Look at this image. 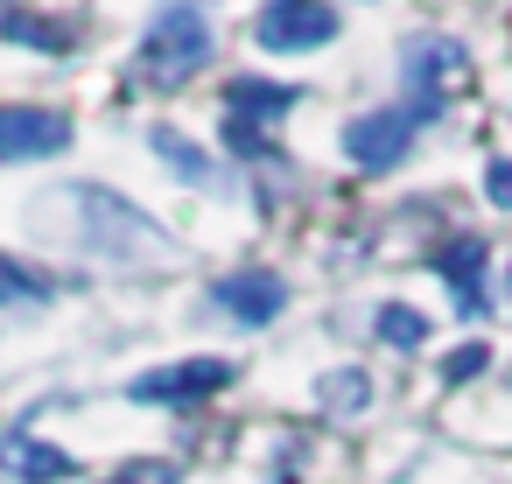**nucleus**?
Masks as SVG:
<instances>
[{
  "label": "nucleus",
  "instance_id": "nucleus-7",
  "mask_svg": "<svg viewBox=\"0 0 512 484\" xmlns=\"http://www.w3.org/2000/svg\"><path fill=\"white\" fill-rule=\"evenodd\" d=\"M218 386H232V358H176V365H155V372H141L127 393L141 400V407H197V400H211Z\"/></svg>",
  "mask_w": 512,
  "mask_h": 484
},
{
  "label": "nucleus",
  "instance_id": "nucleus-16",
  "mask_svg": "<svg viewBox=\"0 0 512 484\" xmlns=\"http://www.w3.org/2000/svg\"><path fill=\"white\" fill-rule=\"evenodd\" d=\"M0 36L8 43H29V50H71V29H57V22H43V15H0Z\"/></svg>",
  "mask_w": 512,
  "mask_h": 484
},
{
  "label": "nucleus",
  "instance_id": "nucleus-9",
  "mask_svg": "<svg viewBox=\"0 0 512 484\" xmlns=\"http://www.w3.org/2000/svg\"><path fill=\"white\" fill-rule=\"evenodd\" d=\"M71 148V113L57 106H0V162H50Z\"/></svg>",
  "mask_w": 512,
  "mask_h": 484
},
{
  "label": "nucleus",
  "instance_id": "nucleus-6",
  "mask_svg": "<svg viewBox=\"0 0 512 484\" xmlns=\"http://www.w3.org/2000/svg\"><path fill=\"white\" fill-rule=\"evenodd\" d=\"M337 8L330 0H267L260 22H253V43L274 50V57H302V50H323L337 43Z\"/></svg>",
  "mask_w": 512,
  "mask_h": 484
},
{
  "label": "nucleus",
  "instance_id": "nucleus-8",
  "mask_svg": "<svg viewBox=\"0 0 512 484\" xmlns=\"http://www.w3.org/2000/svg\"><path fill=\"white\" fill-rule=\"evenodd\" d=\"M211 309L232 316L239 330H267L281 309H288V281L274 267H239V274H218L211 281Z\"/></svg>",
  "mask_w": 512,
  "mask_h": 484
},
{
  "label": "nucleus",
  "instance_id": "nucleus-20",
  "mask_svg": "<svg viewBox=\"0 0 512 484\" xmlns=\"http://www.w3.org/2000/svg\"><path fill=\"white\" fill-rule=\"evenodd\" d=\"M505 295H512V267H505Z\"/></svg>",
  "mask_w": 512,
  "mask_h": 484
},
{
  "label": "nucleus",
  "instance_id": "nucleus-2",
  "mask_svg": "<svg viewBox=\"0 0 512 484\" xmlns=\"http://www.w3.org/2000/svg\"><path fill=\"white\" fill-rule=\"evenodd\" d=\"M211 57H218V0H162L134 50V85L176 92V85L204 78Z\"/></svg>",
  "mask_w": 512,
  "mask_h": 484
},
{
  "label": "nucleus",
  "instance_id": "nucleus-12",
  "mask_svg": "<svg viewBox=\"0 0 512 484\" xmlns=\"http://www.w3.org/2000/svg\"><path fill=\"white\" fill-rule=\"evenodd\" d=\"M0 470H15L22 484H57V477H71L78 463L64 456V449H50V442H36L22 421L15 428H0Z\"/></svg>",
  "mask_w": 512,
  "mask_h": 484
},
{
  "label": "nucleus",
  "instance_id": "nucleus-14",
  "mask_svg": "<svg viewBox=\"0 0 512 484\" xmlns=\"http://www.w3.org/2000/svg\"><path fill=\"white\" fill-rule=\"evenodd\" d=\"M316 400H323L330 414H365V407H372V379H365L358 365H344V372H330V379L316 386Z\"/></svg>",
  "mask_w": 512,
  "mask_h": 484
},
{
  "label": "nucleus",
  "instance_id": "nucleus-13",
  "mask_svg": "<svg viewBox=\"0 0 512 484\" xmlns=\"http://www.w3.org/2000/svg\"><path fill=\"white\" fill-rule=\"evenodd\" d=\"M372 330H379V337H386L393 351H421V344H428V316H421L414 302H379Z\"/></svg>",
  "mask_w": 512,
  "mask_h": 484
},
{
  "label": "nucleus",
  "instance_id": "nucleus-4",
  "mask_svg": "<svg viewBox=\"0 0 512 484\" xmlns=\"http://www.w3.org/2000/svg\"><path fill=\"white\" fill-rule=\"evenodd\" d=\"M435 120H442V113H428V106H414V99L379 106V113H358V120L344 127V155H351L365 176H386V169H400V162H407L414 134H421V127H435Z\"/></svg>",
  "mask_w": 512,
  "mask_h": 484
},
{
  "label": "nucleus",
  "instance_id": "nucleus-1",
  "mask_svg": "<svg viewBox=\"0 0 512 484\" xmlns=\"http://www.w3.org/2000/svg\"><path fill=\"white\" fill-rule=\"evenodd\" d=\"M78 253L106 260V267H155L176 260V232L155 225L134 197L99 190V183H64V218H50Z\"/></svg>",
  "mask_w": 512,
  "mask_h": 484
},
{
  "label": "nucleus",
  "instance_id": "nucleus-19",
  "mask_svg": "<svg viewBox=\"0 0 512 484\" xmlns=\"http://www.w3.org/2000/svg\"><path fill=\"white\" fill-rule=\"evenodd\" d=\"M484 197H491L498 211H512V162H491V169H484Z\"/></svg>",
  "mask_w": 512,
  "mask_h": 484
},
{
  "label": "nucleus",
  "instance_id": "nucleus-5",
  "mask_svg": "<svg viewBox=\"0 0 512 484\" xmlns=\"http://www.w3.org/2000/svg\"><path fill=\"white\" fill-rule=\"evenodd\" d=\"M295 106V85H274V78H232L225 85V148L232 155H260L274 120Z\"/></svg>",
  "mask_w": 512,
  "mask_h": 484
},
{
  "label": "nucleus",
  "instance_id": "nucleus-17",
  "mask_svg": "<svg viewBox=\"0 0 512 484\" xmlns=\"http://www.w3.org/2000/svg\"><path fill=\"white\" fill-rule=\"evenodd\" d=\"M113 484H176V463H162V456H141V463H127Z\"/></svg>",
  "mask_w": 512,
  "mask_h": 484
},
{
  "label": "nucleus",
  "instance_id": "nucleus-18",
  "mask_svg": "<svg viewBox=\"0 0 512 484\" xmlns=\"http://www.w3.org/2000/svg\"><path fill=\"white\" fill-rule=\"evenodd\" d=\"M484 358H491L484 344H463V351H449V372H442V379H477V372H484Z\"/></svg>",
  "mask_w": 512,
  "mask_h": 484
},
{
  "label": "nucleus",
  "instance_id": "nucleus-11",
  "mask_svg": "<svg viewBox=\"0 0 512 484\" xmlns=\"http://www.w3.org/2000/svg\"><path fill=\"white\" fill-rule=\"evenodd\" d=\"M148 148H155V162H162L183 190H204V197H218V190H225L218 155H211V148H197L183 127H155V134H148Z\"/></svg>",
  "mask_w": 512,
  "mask_h": 484
},
{
  "label": "nucleus",
  "instance_id": "nucleus-3",
  "mask_svg": "<svg viewBox=\"0 0 512 484\" xmlns=\"http://www.w3.org/2000/svg\"><path fill=\"white\" fill-rule=\"evenodd\" d=\"M400 78H407V99H414V106L449 113V99L470 85V57H463V43H456V36L421 29V36H407V43H400Z\"/></svg>",
  "mask_w": 512,
  "mask_h": 484
},
{
  "label": "nucleus",
  "instance_id": "nucleus-15",
  "mask_svg": "<svg viewBox=\"0 0 512 484\" xmlns=\"http://www.w3.org/2000/svg\"><path fill=\"white\" fill-rule=\"evenodd\" d=\"M50 295H57L50 274H36V267L15 260V253H0V302H50Z\"/></svg>",
  "mask_w": 512,
  "mask_h": 484
},
{
  "label": "nucleus",
  "instance_id": "nucleus-10",
  "mask_svg": "<svg viewBox=\"0 0 512 484\" xmlns=\"http://www.w3.org/2000/svg\"><path fill=\"white\" fill-rule=\"evenodd\" d=\"M428 267L456 288V309H463V316H484V309H491V302H484V267H491V246H484L477 232H456L449 246H435V253H428Z\"/></svg>",
  "mask_w": 512,
  "mask_h": 484
}]
</instances>
